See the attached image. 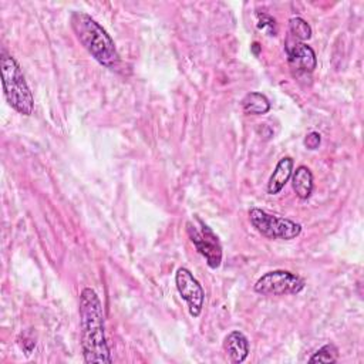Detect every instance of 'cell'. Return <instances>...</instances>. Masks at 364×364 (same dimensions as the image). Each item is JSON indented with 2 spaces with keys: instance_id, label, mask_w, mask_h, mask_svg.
<instances>
[{
  "instance_id": "cell-1",
  "label": "cell",
  "mask_w": 364,
  "mask_h": 364,
  "mask_svg": "<svg viewBox=\"0 0 364 364\" xmlns=\"http://www.w3.org/2000/svg\"><path fill=\"white\" fill-rule=\"evenodd\" d=\"M82 358L87 364H111L112 357L105 337L102 303L91 287H84L78 303Z\"/></svg>"
},
{
  "instance_id": "cell-2",
  "label": "cell",
  "mask_w": 364,
  "mask_h": 364,
  "mask_svg": "<svg viewBox=\"0 0 364 364\" xmlns=\"http://www.w3.org/2000/svg\"><path fill=\"white\" fill-rule=\"evenodd\" d=\"M71 28L81 46L101 65L114 70L121 58L112 37L108 31L91 16L82 11H74L70 18Z\"/></svg>"
},
{
  "instance_id": "cell-3",
  "label": "cell",
  "mask_w": 364,
  "mask_h": 364,
  "mask_svg": "<svg viewBox=\"0 0 364 364\" xmlns=\"http://www.w3.org/2000/svg\"><path fill=\"white\" fill-rule=\"evenodd\" d=\"M0 71L3 91L9 105L21 115H31L34 109V98L18 63L11 54L1 53Z\"/></svg>"
},
{
  "instance_id": "cell-4",
  "label": "cell",
  "mask_w": 364,
  "mask_h": 364,
  "mask_svg": "<svg viewBox=\"0 0 364 364\" xmlns=\"http://www.w3.org/2000/svg\"><path fill=\"white\" fill-rule=\"evenodd\" d=\"M252 226L264 237L272 240H291L301 233V225L277 215H272L260 208L249 210Z\"/></svg>"
},
{
  "instance_id": "cell-5",
  "label": "cell",
  "mask_w": 364,
  "mask_h": 364,
  "mask_svg": "<svg viewBox=\"0 0 364 364\" xmlns=\"http://www.w3.org/2000/svg\"><path fill=\"white\" fill-rule=\"evenodd\" d=\"M186 233L195 249L205 257L206 264L210 269H218L222 264L223 257L218 235L199 218H195V222L186 223Z\"/></svg>"
},
{
  "instance_id": "cell-6",
  "label": "cell",
  "mask_w": 364,
  "mask_h": 364,
  "mask_svg": "<svg viewBox=\"0 0 364 364\" xmlns=\"http://www.w3.org/2000/svg\"><path fill=\"white\" fill-rule=\"evenodd\" d=\"M304 280L289 270H270L262 274L255 283L256 293L263 296L297 294L304 289Z\"/></svg>"
},
{
  "instance_id": "cell-7",
  "label": "cell",
  "mask_w": 364,
  "mask_h": 364,
  "mask_svg": "<svg viewBox=\"0 0 364 364\" xmlns=\"http://www.w3.org/2000/svg\"><path fill=\"white\" fill-rule=\"evenodd\" d=\"M175 286L179 296L186 301L189 314L199 317L205 304V290L192 272L186 267H179L175 273Z\"/></svg>"
},
{
  "instance_id": "cell-8",
  "label": "cell",
  "mask_w": 364,
  "mask_h": 364,
  "mask_svg": "<svg viewBox=\"0 0 364 364\" xmlns=\"http://www.w3.org/2000/svg\"><path fill=\"white\" fill-rule=\"evenodd\" d=\"M286 54L289 65L297 73H313L317 67V57L314 50L306 43L289 38L286 41Z\"/></svg>"
},
{
  "instance_id": "cell-9",
  "label": "cell",
  "mask_w": 364,
  "mask_h": 364,
  "mask_svg": "<svg viewBox=\"0 0 364 364\" xmlns=\"http://www.w3.org/2000/svg\"><path fill=\"white\" fill-rule=\"evenodd\" d=\"M223 351L230 363L233 364L243 363L249 355L247 337L239 330L230 331L223 340Z\"/></svg>"
},
{
  "instance_id": "cell-10",
  "label": "cell",
  "mask_w": 364,
  "mask_h": 364,
  "mask_svg": "<svg viewBox=\"0 0 364 364\" xmlns=\"http://www.w3.org/2000/svg\"><path fill=\"white\" fill-rule=\"evenodd\" d=\"M293 166H294V161L290 156H283L282 159H279V162L274 166L273 173L269 178L267 182V193L269 195H277L284 185L289 182V179L293 175Z\"/></svg>"
},
{
  "instance_id": "cell-11",
  "label": "cell",
  "mask_w": 364,
  "mask_h": 364,
  "mask_svg": "<svg viewBox=\"0 0 364 364\" xmlns=\"http://www.w3.org/2000/svg\"><path fill=\"white\" fill-rule=\"evenodd\" d=\"M291 186H293V191L296 192L299 199H301V200L309 199L310 195L313 193V173H311V171L304 165L297 166L296 171L291 175Z\"/></svg>"
},
{
  "instance_id": "cell-12",
  "label": "cell",
  "mask_w": 364,
  "mask_h": 364,
  "mask_svg": "<svg viewBox=\"0 0 364 364\" xmlns=\"http://www.w3.org/2000/svg\"><path fill=\"white\" fill-rule=\"evenodd\" d=\"M242 109L246 115H263L270 111V101L262 92H247L242 100Z\"/></svg>"
},
{
  "instance_id": "cell-13",
  "label": "cell",
  "mask_w": 364,
  "mask_h": 364,
  "mask_svg": "<svg viewBox=\"0 0 364 364\" xmlns=\"http://www.w3.org/2000/svg\"><path fill=\"white\" fill-rule=\"evenodd\" d=\"M289 33L291 38L304 43L311 37V27L304 18L293 17L289 20Z\"/></svg>"
},
{
  "instance_id": "cell-14",
  "label": "cell",
  "mask_w": 364,
  "mask_h": 364,
  "mask_svg": "<svg viewBox=\"0 0 364 364\" xmlns=\"http://www.w3.org/2000/svg\"><path fill=\"white\" fill-rule=\"evenodd\" d=\"M338 360V348L333 343L321 346L310 358L309 363H336Z\"/></svg>"
},
{
  "instance_id": "cell-15",
  "label": "cell",
  "mask_w": 364,
  "mask_h": 364,
  "mask_svg": "<svg viewBox=\"0 0 364 364\" xmlns=\"http://www.w3.org/2000/svg\"><path fill=\"white\" fill-rule=\"evenodd\" d=\"M257 28L267 33V36L277 34V24L276 20L267 13H257Z\"/></svg>"
},
{
  "instance_id": "cell-16",
  "label": "cell",
  "mask_w": 364,
  "mask_h": 364,
  "mask_svg": "<svg viewBox=\"0 0 364 364\" xmlns=\"http://www.w3.org/2000/svg\"><path fill=\"white\" fill-rule=\"evenodd\" d=\"M320 142H321V136H320V134L318 132H309L306 136H304V141H303V144H304V146L307 148V149H317L318 148V145H320Z\"/></svg>"
},
{
  "instance_id": "cell-17",
  "label": "cell",
  "mask_w": 364,
  "mask_h": 364,
  "mask_svg": "<svg viewBox=\"0 0 364 364\" xmlns=\"http://www.w3.org/2000/svg\"><path fill=\"white\" fill-rule=\"evenodd\" d=\"M257 46H259L257 43H253V44H252V48H253V53H255V54H257V48H259Z\"/></svg>"
}]
</instances>
